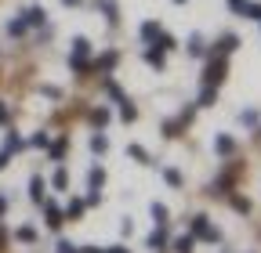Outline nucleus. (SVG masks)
Listing matches in <instances>:
<instances>
[{
  "label": "nucleus",
  "instance_id": "1",
  "mask_svg": "<svg viewBox=\"0 0 261 253\" xmlns=\"http://www.w3.org/2000/svg\"><path fill=\"white\" fill-rule=\"evenodd\" d=\"M192 239L218 242V228H211V225H207V217H196V220H192Z\"/></svg>",
  "mask_w": 261,
  "mask_h": 253
},
{
  "label": "nucleus",
  "instance_id": "2",
  "mask_svg": "<svg viewBox=\"0 0 261 253\" xmlns=\"http://www.w3.org/2000/svg\"><path fill=\"white\" fill-rule=\"evenodd\" d=\"M87 51H91V44H87L84 37H76V40H73V69H76V73H84V69H87V66H84Z\"/></svg>",
  "mask_w": 261,
  "mask_h": 253
},
{
  "label": "nucleus",
  "instance_id": "3",
  "mask_svg": "<svg viewBox=\"0 0 261 253\" xmlns=\"http://www.w3.org/2000/svg\"><path fill=\"white\" fill-rule=\"evenodd\" d=\"M221 76H225V61L218 58V61H211V66H207V73H203V83H207V87H218V83H221Z\"/></svg>",
  "mask_w": 261,
  "mask_h": 253
},
{
  "label": "nucleus",
  "instance_id": "4",
  "mask_svg": "<svg viewBox=\"0 0 261 253\" xmlns=\"http://www.w3.org/2000/svg\"><path fill=\"white\" fill-rule=\"evenodd\" d=\"M44 18H47V11H44V8H29V11L22 15V22H25V25H40Z\"/></svg>",
  "mask_w": 261,
  "mask_h": 253
},
{
  "label": "nucleus",
  "instance_id": "5",
  "mask_svg": "<svg viewBox=\"0 0 261 253\" xmlns=\"http://www.w3.org/2000/svg\"><path fill=\"white\" fill-rule=\"evenodd\" d=\"M29 196H33V203L44 199V177H33V181H29Z\"/></svg>",
  "mask_w": 261,
  "mask_h": 253
},
{
  "label": "nucleus",
  "instance_id": "6",
  "mask_svg": "<svg viewBox=\"0 0 261 253\" xmlns=\"http://www.w3.org/2000/svg\"><path fill=\"white\" fill-rule=\"evenodd\" d=\"M192 246H196V239H192V235H181V239H174V253H192Z\"/></svg>",
  "mask_w": 261,
  "mask_h": 253
},
{
  "label": "nucleus",
  "instance_id": "7",
  "mask_svg": "<svg viewBox=\"0 0 261 253\" xmlns=\"http://www.w3.org/2000/svg\"><path fill=\"white\" fill-rule=\"evenodd\" d=\"M214 148H218L221 155H228V152H232V148H236V141H232V138H228V134H221V138L214 141Z\"/></svg>",
  "mask_w": 261,
  "mask_h": 253
},
{
  "label": "nucleus",
  "instance_id": "8",
  "mask_svg": "<svg viewBox=\"0 0 261 253\" xmlns=\"http://www.w3.org/2000/svg\"><path fill=\"white\" fill-rule=\"evenodd\" d=\"M47 225H51V228H62V210H58L55 203H47Z\"/></svg>",
  "mask_w": 261,
  "mask_h": 253
},
{
  "label": "nucleus",
  "instance_id": "9",
  "mask_svg": "<svg viewBox=\"0 0 261 253\" xmlns=\"http://www.w3.org/2000/svg\"><path fill=\"white\" fill-rule=\"evenodd\" d=\"M145 58L152 61L156 69H163V51H160V47H149V51H145Z\"/></svg>",
  "mask_w": 261,
  "mask_h": 253
},
{
  "label": "nucleus",
  "instance_id": "10",
  "mask_svg": "<svg viewBox=\"0 0 261 253\" xmlns=\"http://www.w3.org/2000/svg\"><path fill=\"white\" fill-rule=\"evenodd\" d=\"M163 242H167V232H163V228H156V232L149 235V246H152V249H160Z\"/></svg>",
  "mask_w": 261,
  "mask_h": 253
},
{
  "label": "nucleus",
  "instance_id": "11",
  "mask_svg": "<svg viewBox=\"0 0 261 253\" xmlns=\"http://www.w3.org/2000/svg\"><path fill=\"white\" fill-rule=\"evenodd\" d=\"M102 181H106V170H102V167L91 170V192H98V188H102Z\"/></svg>",
  "mask_w": 261,
  "mask_h": 253
},
{
  "label": "nucleus",
  "instance_id": "12",
  "mask_svg": "<svg viewBox=\"0 0 261 253\" xmlns=\"http://www.w3.org/2000/svg\"><path fill=\"white\" fill-rule=\"evenodd\" d=\"M8 33H11V37H22V33H25V22H22V15H18L15 22H8Z\"/></svg>",
  "mask_w": 261,
  "mask_h": 253
},
{
  "label": "nucleus",
  "instance_id": "13",
  "mask_svg": "<svg viewBox=\"0 0 261 253\" xmlns=\"http://www.w3.org/2000/svg\"><path fill=\"white\" fill-rule=\"evenodd\" d=\"M142 37H145V40H156V37H160V25H156V22H145V25H142Z\"/></svg>",
  "mask_w": 261,
  "mask_h": 253
},
{
  "label": "nucleus",
  "instance_id": "14",
  "mask_svg": "<svg viewBox=\"0 0 261 253\" xmlns=\"http://www.w3.org/2000/svg\"><path fill=\"white\" fill-rule=\"evenodd\" d=\"M98 8L109 15V22H116V4H113V0H98Z\"/></svg>",
  "mask_w": 261,
  "mask_h": 253
},
{
  "label": "nucleus",
  "instance_id": "15",
  "mask_svg": "<svg viewBox=\"0 0 261 253\" xmlns=\"http://www.w3.org/2000/svg\"><path fill=\"white\" fill-rule=\"evenodd\" d=\"M236 44H240L236 37H221V44H218V51H221V54H228V51H232Z\"/></svg>",
  "mask_w": 261,
  "mask_h": 253
},
{
  "label": "nucleus",
  "instance_id": "16",
  "mask_svg": "<svg viewBox=\"0 0 261 253\" xmlns=\"http://www.w3.org/2000/svg\"><path fill=\"white\" fill-rule=\"evenodd\" d=\"M163 177H167V184L181 188V174H178V170H171V167H167V170H163Z\"/></svg>",
  "mask_w": 261,
  "mask_h": 253
},
{
  "label": "nucleus",
  "instance_id": "17",
  "mask_svg": "<svg viewBox=\"0 0 261 253\" xmlns=\"http://www.w3.org/2000/svg\"><path fill=\"white\" fill-rule=\"evenodd\" d=\"M127 152H130V155H135V160H138V163H149V152H145V148H138V145H130Z\"/></svg>",
  "mask_w": 261,
  "mask_h": 253
},
{
  "label": "nucleus",
  "instance_id": "18",
  "mask_svg": "<svg viewBox=\"0 0 261 253\" xmlns=\"http://www.w3.org/2000/svg\"><path fill=\"white\" fill-rule=\"evenodd\" d=\"M91 148H94V152H106V148H109V141H106L102 134H94V138H91Z\"/></svg>",
  "mask_w": 261,
  "mask_h": 253
},
{
  "label": "nucleus",
  "instance_id": "19",
  "mask_svg": "<svg viewBox=\"0 0 261 253\" xmlns=\"http://www.w3.org/2000/svg\"><path fill=\"white\" fill-rule=\"evenodd\" d=\"M98 66H102V69H113V66H116V54H113V51L102 54V58H98Z\"/></svg>",
  "mask_w": 261,
  "mask_h": 253
},
{
  "label": "nucleus",
  "instance_id": "20",
  "mask_svg": "<svg viewBox=\"0 0 261 253\" xmlns=\"http://www.w3.org/2000/svg\"><path fill=\"white\" fill-rule=\"evenodd\" d=\"M189 54H203V40H200V37L189 40Z\"/></svg>",
  "mask_w": 261,
  "mask_h": 253
},
{
  "label": "nucleus",
  "instance_id": "21",
  "mask_svg": "<svg viewBox=\"0 0 261 253\" xmlns=\"http://www.w3.org/2000/svg\"><path fill=\"white\" fill-rule=\"evenodd\" d=\"M91 119L102 126V123H109V112H106V109H94V112H91Z\"/></svg>",
  "mask_w": 261,
  "mask_h": 253
},
{
  "label": "nucleus",
  "instance_id": "22",
  "mask_svg": "<svg viewBox=\"0 0 261 253\" xmlns=\"http://www.w3.org/2000/svg\"><path fill=\"white\" fill-rule=\"evenodd\" d=\"M120 105H123V109H120V116H123V119H135V116H138V112H135V105H130V102H120Z\"/></svg>",
  "mask_w": 261,
  "mask_h": 253
},
{
  "label": "nucleus",
  "instance_id": "23",
  "mask_svg": "<svg viewBox=\"0 0 261 253\" xmlns=\"http://www.w3.org/2000/svg\"><path fill=\"white\" fill-rule=\"evenodd\" d=\"M152 217L163 225V217H167V206H163V203H152Z\"/></svg>",
  "mask_w": 261,
  "mask_h": 253
},
{
  "label": "nucleus",
  "instance_id": "24",
  "mask_svg": "<svg viewBox=\"0 0 261 253\" xmlns=\"http://www.w3.org/2000/svg\"><path fill=\"white\" fill-rule=\"evenodd\" d=\"M15 148H22V138H15V134H8V145H4V152H15Z\"/></svg>",
  "mask_w": 261,
  "mask_h": 253
},
{
  "label": "nucleus",
  "instance_id": "25",
  "mask_svg": "<svg viewBox=\"0 0 261 253\" xmlns=\"http://www.w3.org/2000/svg\"><path fill=\"white\" fill-rule=\"evenodd\" d=\"M214 102V87H203V94H200V105H211Z\"/></svg>",
  "mask_w": 261,
  "mask_h": 253
},
{
  "label": "nucleus",
  "instance_id": "26",
  "mask_svg": "<svg viewBox=\"0 0 261 253\" xmlns=\"http://www.w3.org/2000/svg\"><path fill=\"white\" fill-rule=\"evenodd\" d=\"M18 239H22V242H33V239H37V232H33V228H18Z\"/></svg>",
  "mask_w": 261,
  "mask_h": 253
},
{
  "label": "nucleus",
  "instance_id": "27",
  "mask_svg": "<svg viewBox=\"0 0 261 253\" xmlns=\"http://www.w3.org/2000/svg\"><path fill=\"white\" fill-rule=\"evenodd\" d=\"M69 213H73V217L84 213V199H73V203H69Z\"/></svg>",
  "mask_w": 261,
  "mask_h": 253
},
{
  "label": "nucleus",
  "instance_id": "28",
  "mask_svg": "<svg viewBox=\"0 0 261 253\" xmlns=\"http://www.w3.org/2000/svg\"><path fill=\"white\" fill-rule=\"evenodd\" d=\"M243 11H247V15H250V18H261V4H247V8H243Z\"/></svg>",
  "mask_w": 261,
  "mask_h": 253
},
{
  "label": "nucleus",
  "instance_id": "29",
  "mask_svg": "<svg viewBox=\"0 0 261 253\" xmlns=\"http://www.w3.org/2000/svg\"><path fill=\"white\" fill-rule=\"evenodd\" d=\"M65 181H69V177H65V170H58V174H55V188H65Z\"/></svg>",
  "mask_w": 261,
  "mask_h": 253
},
{
  "label": "nucleus",
  "instance_id": "30",
  "mask_svg": "<svg viewBox=\"0 0 261 253\" xmlns=\"http://www.w3.org/2000/svg\"><path fill=\"white\" fill-rule=\"evenodd\" d=\"M58 253H76V246L73 242H58Z\"/></svg>",
  "mask_w": 261,
  "mask_h": 253
},
{
  "label": "nucleus",
  "instance_id": "31",
  "mask_svg": "<svg viewBox=\"0 0 261 253\" xmlns=\"http://www.w3.org/2000/svg\"><path fill=\"white\" fill-rule=\"evenodd\" d=\"M228 8H232V11H243V8H247V0H228Z\"/></svg>",
  "mask_w": 261,
  "mask_h": 253
},
{
  "label": "nucleus",
  "instance_id": "32",
  "mask_svg": "<svg viewBox=\"0 0 261 253\" xmlns=\"http://www.w3.org/2000/svg\"><path fill=\"white\" fill-rule=\"evenodd\" d=\"M0 123H8V105L0 102Z\"/></svg>",
  "mask_w": 261,
  "mask_h": 253
},
{
  "label": "nucleus",
  "instance_id": "33",
  "mask_svg": "<svg viewBox=\"0 0 261 253\" xmlns=\"http://www.w3.org/2000/svg\"><path fill=\"white\" fill-rule=\"evenodd\" d=\"M80 253H106V249H98V246H84Z\"/></svg>",
  "mask_w": 261,
  "mask_h": 253
},
{
  "label": "nucleus",
  "instance_id": "34",
  "mask_svg": "<svg viewBox=\"0 0 261 253\" xmlns=\"http://www.w3.org/2000/svg\"><path fill=\"white\" fill-rule=\"evenodd\" d=\"M106 253H130V249H123V246H109Z\"/></svg>",
  "mask_w": 261,
  "mask_h": 253
},
{
  "label": "nucleus",
  "instance_id": "35",
  "mask_svg": "<svg viewBox=\"0 0 261 253\" xmlns=\"http://www.w3.org/2000/svg\"><path fill=\"white\" fill-rule=\"evenodd\" d=\"M4 210H8V199H4V196H0V213H4Z\"/></svg>",
  "mask_w": 261,
  "mask_h": 253
},
{
  "label": "nucleus",
  "instance_id": "36",
  "mask_svg": "<svg viewBox=\"0 0 261 253\" xmlns=\"http://www.w3.org/2000/svg\"><path fill=\"white\" fill-rule=\"evenodd\" d=\"M62 4H73V8H76V4H80V0H62Z\"/></svg>",
  "mask_w": 261,
  "mask_h": 253
},
{
  "label": "nucleus",
  "instance_id": "37",
  "mask_svg": "<svg viewBox=\"0 0 261 253\" xmlns=\"http://www.w3.org/2000/svg\"><path fill=\"white\" fill-rule=\"evenodd\" d=\"M174 4H181V0H174Z\"/></svg>",
  "mask_w": 261,
  "mask_h": 253
}]
</instances>
